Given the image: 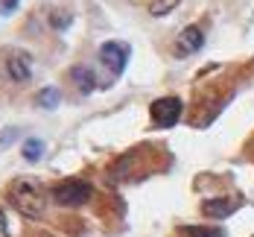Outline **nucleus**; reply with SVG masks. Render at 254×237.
Returning a JSON list of instances; mask_svg holds the SVG:
<instances>
[{
  "mask_svg": "<svg viewBox=\"0 0 254 237\" xmlns=\"http://www.w3.org/2000/svg\"><path fill=\"white\" fill-rule=\"evenodd\" d=\"M100 59H102V65L111 71V77H120L126 71V62H128V44H123V41H105L100 47Z\"/></svg>",
  "mask_w": 254,
  "mask_h": 237,
  "instance_id": "20e7f679",
  "label": "nucleus"
},
{
  "mask_svg": "<svg viewBox=\"0 0 254 237\" xmlns=\"http://www.w3.org/2000/svg\"><path fill=\"white\" fill-rule=\"evenodd\" d=\"M0 237H9V226H6V214L0 208Z\"/></svg>",
  "mask_w": 254,
  "mask_h": 237,
  "instance_id": "4468645a",
  "label": "nucleus"
},
{
  "mask_svg": "<svg viewBox=\"0 0 254 237\" xmlns=\"http://www.w3.org/2000/svg\"><path fill=\"white\" fill-rule=\"evenodd\" d=\"M18 6V0H0V15H12Z\"/></svg>",
  "mask_w": 254,
  "mask_h": 237,
  "instance_id": "ddd939ff",
  "label": "nucleus"
},
{
  "mask_svg": "<svg viewBox=\"0 0 254 237\" xmlns=\"http://www.w3.org/2000/svg\"><path fill=\"white\" fill-rule=\"evenodd\" d=\"M50 196L62 208H79V205H85L91 199V184L82 182V179H67V182L53 184Z\"/></svg>",
  "mask_w": 254,
  "mask_h": 237,
  "instance_id": "f03ea898",
  "label": "nucleus"
},
{
  "mask_svg": "<svg viewBox=\"0 0 254 237\" xmlns=\"http://www.w3.org/2000/svg\"><path fill=\"white\" fill-rule=\"evenodd\" d=\"M181 100L178 97H161V100H155L149 105V114H152V120L161 126V129H170V126H176L178 117H181Z\"/></svg>",
  "mask_w": 254,
  "mask_h": 237,
  "instance_id": "7ed1b4c3",
  "label": "nucleus"
},
{
  "mask_svg": "<svg viewBox=\"0 0 254 237\" xmlns=\"http://www.w3.org/2000/svg\"><path fill=\"white\" fill-rule=\"evenodd\" d=\"M38 100H41L44 108H56V105H59V91H56V88H44Z\"/></svg>",
  "mask_w": 254,
  "mask_h": 237,
  "instance_id": "9b49d317",
  "label": "nucleus"
},
{
  "mask_svg": "<svg viewBox=\"0 0 254 237\" xmlns=\"http://www.w3.org/2000/svg\"><path fill=\"white\" fill-rule=\"evenodd\" d=\"M178 3H181V0H155V3H152V9H149V12H152L155 18H161V15H170V12L176 9Z\"/></svg>",
  "mask_w": 254,
  "mask_h": 237,
  "instance_id": "9d476101",
  "label": "nucleus"
},
{
  "mask_svg": "<svg viewBox=\"0 0 254 237\" xmlns=\"http://www.w3.org/2000/svg\"><path fill=\"white\" fill-rule=\"evenodd\" d=\"M234 208H237V202L228 199V196H219V199H207V202H202V214L204 217H210V220H222V217H228Z\"/></svg>",
  "mask_w": 254,
  "mask_h": 237,
  "instance_id": "0eeeda50",
  "label": "nucleus"
},
{
  "mask_svg": "<svg viewBox=\"0 0 254 237\" xmlns=\"http://www.w3.org/2000/svg\"><path fill=\"white\" fill-rule=\"evenodd\" d=\"M6 196L24 217H32V220H38L47 208V190L35 179H15L6 187Z\"/></svg>",
  "mask_w": 254,
  "mask_h": 237,
  "instance_id": "f257e3e1",
  "label": "nucleus"
},
{
  "mask_svg": "<svg viewBox=\"0 0 254 237\" xmlns=\"http://www.w3.org/2000/svg\"><path fill=\"white\" fill-rule=\"evenodd\" d=\"M3 68H6V77L12 79V82H18V85L29 82V77H32V68H29V56L26 53H9L6 62H3Z\"/></svg>",
  "mask_w": 254,
  "mask_h": 237,
  "instance_id": "39448f33",
  "label": "nucleus"
},
{
  "mask_svg": "<svg viewBox=\"0 0 254 237\" xmlns=\"http://www.w3.org/2000/svg\"><path fill=\"white\" fill-rule=\"evenodd\" d=\"M204 44V29L202 26H184L181 35L176 41V50L178 53H196Z\"/></svg>",
  "mask_w": 254,
  "mask_h": 237,
  "instance_id": "423d86ee",
  "label": "nucleus"
},
{
  "mask_svg": "<svg viewBox=\"0 0 254 237\" xmlns=\"http://www.w3.org/2000/svg\"><path fill=\"white\" fill-rule=\"evenodd\" d=\"M70 79L76 82V88L82 94H91V91H94V82H97L88 68H73V71H70Z\"/></svg>",
  "mask_w": 254,
  "mask_h": 237,
  "instance_id": "6e6552de",
  "label": "nucleus"
},
{
  "mask_svg": "<svg viewBox=\"0 0 254 237\" xmlns=\"http://www.w3.org/2000/svg\"><path fill=\"white\" fill-rule=\"evenodd\" d=\"M41 156H44V144H41L38 138H29L24 144V158L26 161H38Z\"/></svg>",
  "mask_w": 254,
  "mask_h": 237,
  "instance_id": "1a4fd4ad",
  "label": "nucleus"
},
{
  "mask_svg": "<svg viewBox=\"0 0 254 237\" xmlns=\"http://www.w3.org/2000/svg\"><path fill=\"white\" fill-rule=\"evenodd\" d=\"M184 237H222L216 229H193V226H187L184 229Z\"/></svg>",
  "mask_w": 254,
  "mask_h": 237,
  "instance_id": "f8f14e48",
  "label": "nucleus"
}]
</instances>
